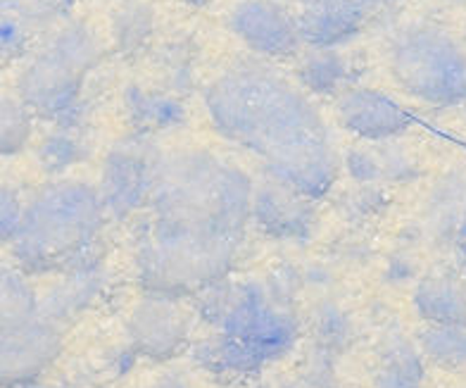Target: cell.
I'll use <instances>...</instances> for the list:
<instances>
[{"label":"cell","mask_w":466,"mask_h":388,"mask_svg":"<svg viewBox=\"0 0 466 388\" xmlns=\"http://www.w3.org/2000/svg\"><path fill=\"white\" fill-rule=\"evenodd\" d=\"M252 179L208 150L162 155L136 240L146 296H196L228 279L252 217Z\"/></svg>","instance_id":"cell-1"},{"label":"cell","mask_w":466,"mask_h":388,"mask_svg":"<svg viewBox=\"0 0 466 388\" xmlns=\"http://www.w3.org/2000/svg\"><path fill=\"white\" fill-rule=\"evenodd\" d=\"M217 134L258 155L271 181L321 200L331 193L340 160L331 131L305 93L269 65L246 60L205 91Z\"/></svg>","instance_id":"cell-2"},{"label":"cell","mask_w":466,"mask_h":388,"mask_svg":"<svg viewBox=\"0 0 466 388\" xmlns=\"http://www.w3.org/2000/svg\"><path fill=\"white\" fill-rule=\"evenodd\" d=\"M105 205L86 181H56L44 186L22 212L13 240L15 265L26 277L62 274L81 262L103 260L98 236Z\"/></svg>","instance_id":"cell-3"},{"label":"cell","mask_w":466,"mask_h":388,"mask_svg":"<svg viewBox=\"0 0 466 388\" xmlns=\"http://www.w3.org/2000/svg\"><path fill=\"white\" fill-rule=\"evenodd\" d=\"M103 60L98 38L86 25H65L31 57L17 79V98L34 117L56 129L76 131L84 122V84Z\"/></svg>","instance_id":"cell-4"},{"label":"cell","mask_w":466,"mask_h":388,"mask_svg":"<svg viewBox=\"0 0 466 388\" xmlns=\"http://www.w3.org/2000/svg\"><path fill=\"white\" fill-rule=\"evenodd\" d=\"M388 62L395 81L421 103L450 107L466 98V53L448 31L407 25L390 41Z\"/></svg>","instance_id":"cell-5"},{"label":"cell","mask_w":466,"mask_h":388,"mask_svg":"<svg viewBox=\"0 0 466 388\" xmlns=\"http://www.w3.org/2000/svg\"><path fill=\"white\" fill-rule=\"evenodd\" d=\"M246 352L259 372L267 364L286 358L300 341V320L295 310L281 308L271 301L264 281H238L228 312L215 329Z\"/></svg>","instance_id":"cell-6"},{"label":"cell","mask_w":466,"mask_h":388,"mask_svg":"<svg viewBox=\"0 0 466 388\" xmlns=\"http://www.w3.org/2000/svg\"><path fill=\"white\" fill-rule=\"evenodd\" d=\"M160 160L162 153L150 136L134 134L116 141L105 155L100 174L98 193L105 212L115 220H129L147 208Z\"/></svg>","instance_id":"cell-7"},{"label":"cell","mask_w":466,"mask_h":388,"mask_svg":"<svg viewBox=\"0 0 466 388\" xmlns=\"http://www.w3.org/2000/svg\"><path fill=\"white\" fill-rule=\"evenodd\" d=\"M62 327L34 317L22 327L0 336V388H19L36 379L62 355Z\"/></svg>","instance_id":"cell-8"},{"label":"cell","mask_w":466,"mask_h":388,"mask_svg":"<svg viewBox=\"0 0 466 388\" xmlns=\"http://www.w3.org/2000/svg\"><path fill=\"white\" fill-rule=\"evenodd\" d=\"M127 339L138 358L167 362L190 343V314L178 301L146 296L127 320Z\"/></svg>","instance_id":"cell-9"},{"label":"cell","mask_w":466,"mask_h":388,"mask_svg":"<svg viewBox=\"0 0 466 388\" xmlns=\"http://www.w3.org/2000/svg\"><path fill=\"white\" fill-rule=\"evenodd\" d=\"M228 26L258 56L290 57L302 46L298 17L277 0H240L228 13Z\"/></svg>","instance_id":"cell-10"},{"label":"cell","mask_w":466,"mask_h":388,"mask_svg":"<svg viewBox=\"0 0 466 388\" xmlns=\"http://www.w3.org/2000/svg\"><path fill=\"white\" fill-rule=\"evenodd\" d=\"M250 222L269 239L302 246L317 229V209L314 200L279 181L267 179L252 191Z\"/></svg>","instance_id":"cell-11"},{"label":"cell","mask_w":466,"mask_h":388,"mask_svg":"<svg viewBox=\"0 0 466 388\" xmlns=\"http://www.w3.org/2000/svg\"><path fill=\"white\" fill-rule=\"evenodd\" d=\"M336 110L345 129L371 143L393 141L411 124L410 115L395 100L374 88L350 87L338 96Z\"/></svg>","instance_id":"cell-12"},{"label":"cell","mask_w":466,"mask_h":388,"mask_svg":"<svg viewBox=\"0 0 466 388\" xmlns=\"http://www.w3.org/2000/svg\"><path fill=\"white\" fill-rule=\"evenodd\" d=\"M298 29L309 48H340L355 41L374 15L360 0H298Z\"/></svg>","instance_id":"cell-13"},{"label":"cell","mask_w":466,"mask_h":388,"mask_svg":"<svg viewBox=\"0 0 466 388\" xmlns=\"http://www.w3.org/2000/svg\"><path fill=\"white\" fill-rule=\"evenodd\" d=\"M105 284L107 281H105L103 260L81 262L72 270L62 271V281H57L44 298H38V317L62 327L91 310L103 296Z\"/></svg>","instance_id":"cell-14"},{"label":"cell","mask_w":466,"mask_h":388,"mask_svg":"<svg viewBox=\"0 0 466 388\" xmlns=\"http://www.w3.org/2000/svg\"><path fill=\"white\" fill-rule=\"evenodd\" d=\"M414 310L429 327H466V289L448 271H431L417 281Z\"/></svg>","instance_id":"cell-15"},{"label":"cell","mask_w":466,"mask_h":388,"mask_svg":"<svg viewBox=\"0 0 466 388\" xmlns=\"http://www.w3.org/2000/svg\"><path fill=\"white\" fill-rule=\"evenodd\" d=\"M466 215V174L448 172L431 189L423 205L421 231L436 246L454 243L460 224Z\"/></svg>","instance_id":"cell-16"},{"label":"cell","mask_w":466,"mask_h":388,"mask_svg":"<svg viewBox=\"0 0 466 388\" xmlns=\"http://www.w3.org/2000/svg\"><path fill=\"white\" fill-rule=\"evenodd\" d=\"M124 107L138 134L150 136L153 131L174 129L186 119L184 105L167 93L129 87L124 91Z\"/></svg>","instance_id":"cell-17"},{"label":"cell","mask_w":466,"mask_h":388,"mask_svg":"<svg viewBox=\"0 0 466 388\" xmlns=\"http://www.w3.org/2000/svg\"><path fill=\"white\" fill-rule=\"evenodd\" d=\"M298 79L302 88L317 96H340L350 88L352 67L350 60L336 48H309L298 65Z\"/></svg>","instance_id":"cell-18"},{"label":"cell","mask_w":466,"mask_h":388,"mask_svg":"<svg viewBox=\"0 0 466 388\" xmlns=\"http://www.w3.org/2000/svg\"><path fill=\"white\" fill-rule=\"evenodd\" d=\"M38 317V296L17 265L0 260V336Z\"/></svg>","instance_id":"cell-19"},{"label":"cell","mask_w":466,"mask_h":388,"mask_svg":"<svg viewBox=\"0 0 466 388\" xmlns=\"http://www.w3.org/2000/svg\"><path fill=\"white\" fill-rule=\"evenodd\" d=\"M309 332H312V348L329 352L333 358H340L355 341V324L350 314L333 301L317 302L309 320Z\"/></svg>","instance_id":"cell-20"},{"label":"cell","mask_w":466,"mask_h":388,"mask_svg":"<svg viewBox=\"0 0 466 388\" xmlns=\"http://www.w3.org/2000/svg\"><path fill=\"white\" fill-rule=\"evenodd\" d=\"M155 31V15L153 7L141 3V0H131L124 3L112 17V38H115L116 50L122 56H136L138 50L146 48Z\"/></svg>","instance_id":"cell-21"},{"label":"cell","mask_w":466,"mask_h":388,"mask_svg":"<svg viewBox=\"0 0 466 388\" xmlns=\"http://www.w3.org/2000/svg\"><path fill=\"white\" fill-rule=\"evenodd\" d=\"M419 351L442 370H466V327H426L419 332Z\"/></svg>","instance_id":"cell-22"},{"label":"cell","mask_w":466,"mask_h":388,"mask_svg":"<svg viewBox=\"0 0 466 388\" xmlns=\"http://www.w3.org/2000/svg\"><path fill=\"white\" fill-rule=\"evenodd\" d=\"M34 115L19 98H0V158H13L29 146Z\"/></svg>","instance_id":"cell-23"},{"label":"cell","mask_w":466,"mask_h":388,"mask_svg":"<svg viewBox=\"0 0 466 388\" xmlns=\"http://www.w3.org/2000/svg\"><path fill=\"white\" fill-rule=\"evenodd\" d=\"M88 148L79 136L69 129H53L38 143L36 158L48 174L67 172L69 167L86 160Z\"/></svg>","instance_id":"cell-24"},{"label":"cell","mask_w":466,"mask_h":388,"mask_svg":"<svg viewBox=\"0 0 466 388\" xmlns=\"http://www.w3.org/2000/svg\"><path fill=\"white\" fill-rule=\"evenodd\" d=\"M379 364L390 370L407 372L411 376L426 379V362L419 345L410 341L400 329H388L379 345Z\"/></svg>","instance_id":"cell-25"},{"label":"cell","mask_w":466,"mask_h":388,"mask_svg":"<svg viewBox=\"0 0 466 388\" xmlns=\"http://www.w3.org/2000/svg\"><path fill=\"white\" fill-rule=\"evenodd\" d=\"M388 209V196L379 184H364L343 193L338 200V212L345 222L367 224Z\"/></svg>","instance_id":"cell-26"},{"label":"cell","mask_w":466,"mask_h":388,"mask_svg":"<svg viewBox=\"0 0 466 388\" xmlns=\"http://www.w3.org/2000/svg\"><path fill=\"white\" fill-rule=\"evenodd\" d=\"M374 150L380 167V184L383 181H388V184H411L414 179H419L421 169L405 148L395 146L393 141H386L376 143Z\"/></svg>","instance_id":"cell-27"},{"label":"cell","mask_w":466,"mask_h":388,"mask_svg":"<svg viewBox=\"0 0 466 388\" xmlns=\"http://www.w3.org/2000/svg\"><path fill=\"white\" fill-rule=\"evenodd\" d=\"M34 29L25 25L5 0H0V62L17 60L26 53Z\"/></svg>","instance_id":"cell-28"},{"label":"cell","mask_w":466,"mask_h":388,"mask_svg":"<svg viewBox=\"0 0 466 388\" xmlns=\"http://www.w3.org/2000/svg\"><path fill=\"white\" fill-rule=\"evenodd\" d=\"M5 3L36 34V31L48 29L50 25L60 22L69 13L74 0H5Z\"/></svg>","instance_id":"cell-29"},{"label":"cell","mask_w":466,"mask_h":388,"mask_svg":"<svg viewBox=\"0 0 466 388\" xmlns=\"http://www.w3.org/2000/svg\"><path fill=\"white\" fill-rule=\"evenodd\" d=\"M233 291H236V284L228 281V279H221L217 284L208 286V289H203L200 293H196L193 301H196L198 320L205 322V324L212 329L219 327L221 320H224V314L231 308Z\"/></svg>","instance_id":"cell-30"},{"label":"cell","mask_w":466,"mask_h":388,"mask_svg":"<svg viewBox=\"0 0 466 388\" xmlns=\"http://www.w3.org/2000/svg\"><path fill=\"white\" fill-rule=\"evenodd\" d=\"M302 286H305L302 271L295 265H289V262L274 267L269 271V277L264 279V289H267L271 301L289 310L295 308V301L300 296Z\"/></svg>","instance_id":"cell-31"},{"label":"cell","mask_w":466,"mask_h":388,"mask_svg":"<svg viewBox=\"0 0 466 388\" xmlns=\"http://www.w3.org/2000/svg\"><path fill=\"white\" fill-rule=\"evenodd\" d=\"M336 360L333 355L324 351L307 352V360L302 364L300 383L305 388H338V374H336Z\"/></svg>","instance_id":"cell-32"},{"label":"cell","mask_w":466,"mask_h":388,"mask_svg":"<svg viewBox=\"0 0 466 388\" xmlns=\"http://www.w3.org/2000/svg\"><path fill=\"white\" fill-rule=\"evenodd\" d=\"M343 165L355 184H380V167L374 148H362V146L350 148L343 158Z\"/></svg>","instance_id":"cell-33"},{"label":"cell","mask_w":466,"mask_h":388,"mask_svg":"<svg viewBox=\"0 0 466 388\" xmlns=\"http://www.w3.org/2000/svg\"><path fill=\"white\" fill-rule=\"evenodd\" d=\"M25 203L19 200L17 191L5 181H0V243H13L22 222Z\"/></svg>","instance_id":"cell-34"},{"label":"cell","mask_w":466,"mask_h":388,"mask_svg":"<svg viewBox=\"0 0 466 388\" xmlns=\"http://www.w3.org/2000/svg\"><path fill=\"white\" fill-rule=\"evenodd\" d=\"M374 388H423V379L379 364L374 376Z\"/></svg>","instance_id":"cell-35"},{"label":"cell","mask_w":466,"mask_h":388,"mask_svg":"<svg viewBox=\"0 0 466 388\" xmlns=\"http://www.w3.org/2000/svg\"><path fill=\"white\" fill-rule=\"evenodd\" d=\"M136 360H138V355H136V351L129 343L116 345V348H112V351L105 355V367H107V372H110L112 376H124L134 370Z\"/></svg>","instance_id":"cell-36"},{"label":"cell","mask_w":466,"mask_h":388,"mask_svg":"<svg viewBox=\"0 0 466 388\" xmlns=\"http://www.w3.org/2000/svg\"><path fill=\"white\" fill-rule=\"evenodd\" d=\"M414 277H417V265L411 262L410 255L398 253L388 260L386 271H383V279H386L388 284H405V281H411Z\"/></svg>","instance_id":"cell-37"},{"label":"cell","mask_w":466,"mask_h":388,"mask_svg":"<svg viewBox=\"0 0 466 388\" xmlns=\"http://www.w3.org/2000/svg\"><path fill=\"white\" fill-rule=\"evenodd\" d=\"M302 279H305V284L307 286H317V289H324V286L331 284V270L324 265H314L309 267L307 271H302Z\"/></svg>","instance_id":"cell-38"},{"label":"cell","mask_w":466,"mask_h":388,"mask_svg":"<svg viewBox=\"0 0 466 388\" xmlns=\"http://www.w3.org/2000/svg\"><path fill=\"white\" fill-rule=\"evenodd\" d=\"M454 248H457V258H460V265L466 274V215L460 224V231L454 236Z\"/></svg>","instance_id":"cell-39"},{"label":"cell","mask_w":466,"mask_h":388,"mask_svg":"<svg viewBox=\"0 0 466 388\" xmlns=\"http://www.w3.org/2000/svg\"><path fill=\"white\" fill-rule=\"evenodd\" d=\"M147 388H190V383L181 374H167Z\"/></svg>","instance_id":"cell-40"},{"label":"cell","mask_w":466,"mask_h":388,"mask_svg":"<svg viewBox=\"0 0 466 388\" xmlns=\"http://www.w3.org/2000/svg\"><path fill=\"white\" fill-rule=\"evenodd\" d=\"M19 388H81L76 382H46V379H36V382H29Z\"/></svg>","instance_id":"cell-41"},{"label":"cell","mask_w":466,"mask_h":388,"mask_svg":"<svg viewBox=\"0 0 466 388\" xmlns=\"http://www.w3.org/2000/svg\"><path fill=\"white\" fill-rule=\"evenodd\" d=\"M360 3L367 7L369 13L376 15V13H380V10H388L390 5H395L398 0H360Z\"/></svg>","instance_id":"cell-42"},{"label":"cell","mask_w":466,"mask_h":388,"mask_svg":"<svg viewBox=\"0 0 466 388\" xmlns=\"http://www.w3.org/2000/svg\"><path fill=\"white\" fill-rule=\"evenodd\" d=\"M279 388H305V386H302V383H300V379H295V382L281 383V386H279Z\"/></svg>","instance_id":"cell-43"},{"label":"cell","mask_w":466,"mask_h":388,"mask_svg":"<svg viewBox=\"0 0 466 388\" xmlns=\"http://www.w3.org/2000/svg\"><path fill=\"white\" fill-rule=\"evenodd\" d=\"M277 3H283V5H286V0H277Z\"/></svg>","instance_id":"cell-44"},{"label":"cell","mask_w":466,"mask_h":388,"mask_svg":"<svg viewBox=\"0 0 466 388\" xmlns=\"http://www.w3.org/2000/svg\"><path fill=\"white\" fill-rule=\"evenodd\" d=\"M454 3H466V0H454Z\"/></svg>","instance_id":"cell-45"},{"label":"cell","mask_w":466,"mask_h":388,"mask_svg":"<svg viewBox=\"0 0 466 388\" xmlns=\"http://www.w3.org/2000/svg\"><path fill=\"white\" fill-rule=\"evenodd\" d=\"M252 388H267V386H252Z\"/></svg>","instance_id":"cell-46"},{"label":"cell","mask_w":466,"mask_h":388,"mask_svg":"<svg viewBox=\"0 0 466 388\" xmlns=\"http://www.w3.org/2000/svg\"><path fill=\"white\" fill-rule=\"evenodd\" d=\"M464 103H466V98H464Z\"/></svg>","instance_id":"cell-47"}]
</instances>
